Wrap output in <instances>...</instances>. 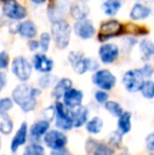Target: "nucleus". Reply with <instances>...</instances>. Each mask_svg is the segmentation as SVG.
<instances>
[{"label": "nucleus", "mask_w": 154, "mask_h": 155, "mask_svg": "<svg viewBox=\"0 0 154 155\" xmlns=\"http://www.w3.org/2000/svg\"><path fill=\"white\" fill-rule=\"evenodd\" d=\"M143 72V75L146 79H149V78H152V76L154 75V65L152 63H150V61L148 62H144L143 67L140 68Z\"/></svg>", "instance_id": "473e14b6"}, {"label": "nucleus", "mask_w": 154, "mask_h": 155, "mask_svg": "<svg viewBox=\"0 0 154 155\" xmlns=\"http://www.w3.org/2000/svg\"><path fill=\"white\" fill-rule=\"evenodd\" d=\"M8 84V77H6V74L4 73L2 70H0V92L3 90V88Z\"/></svg>", "instance_id": "ea45409f"}, {"label": "nucleus", "mask_w": 154, "mask_h": 155, "mask_svg": "<svg viewBox=\"0 0 154 155\" xmlns=\"http://www.w3.org/2000/svg\"><path fill=\"white\" fill-rule=\"evenodd\" d=\"M79 1H81V2H86V3H88L90 0H79Z\"/></svg>", "instance_id": "a18cd8bd"}, {"label": "nucleus", "mask_w": 154, "mask_h": 155, "mask_svg": "<svg viewBox=\"0 0 154 155\" xmlns=\"http://www.w3.org/2000/svg\"><path fill=\"white\" fill-rule=\"evenodd\" d=\"M71 2L69 0H56L49 4L47 10L48 19L51 22L64 18L67 12H69Z\"/></svg>", "instance_id": "f8f14e48"}, {"label": "nucleus", "mask_w": 154, "mask_h": 155, "mask_svg": "<svg viewBox=\"0 0 154 155\" xmlns=\"http://www.w3.org/2000/svg\"><path fill=\"white\" fill-rule=\"evenodd\" d=\"M140 59L144 62H148L154 58V41L150 38L143 37L137 43Z\"/></svg>", "instance_id": "a211bd4d"}, {"label": "nucleus", "mask_w": 154, "mask_h": 155, "mask_svg": "<svg viewBox=\"0 0 154 155\" xmlns=\"http://www.w3.org/2000/svg\"><path fill=\"white\" fill-rule=\"evenodd\" d=\"M12 73L19 81L25 82L31 78L33 72V64L25 56H17L12 60L11 64Z\"/></svg>", "instance_id": "20e7f679"}, {"label": "nucleus", "mask_w": 154, "mask_h": 155, "mask_svg": "<svg viewBox=\"0 0 154 155\" xmlns=\"http://www.w3.org/2000/svg\"><path fill=\"white\" fill-rule=\"evenodd\" d=\"M152 2H153V3H154V0H152Z\"/></svg>", "instance_id": "8fccbe9b"}, {"label": "nucleus", "mask_w": 154, "mask_h": 155, "mask_svg": "<svg viewBox=\"0 0 154 155\" xmlns=\"http://www.w3.org/2000/svg\"><path fill=\"white\" fill-rule=\"evenodd\" d=\"M8 1H10V0H0V2H2V3H5Z\"/></svg>", "instance_id": "c03bdc74"}, {"label": "nucleus", "mask_w": 154, "mask_h": 155, "mask_svg": "<svg viewBox=\"0 0 154 155\" xmlns=\"http://www.w3.org/2000/svg\"><path fill=\"white\" fill-rule=\"evenodd\" d=\"M111 143H113L114 146H118L119 143H120V134L119 133H113V135H112L111 137V141H110Z\"/></svg>", "instance_id": "a19ab883"}, {"label": "nucleus", "mask_w": 154, "mask_h": 155, "mask_svg": "<svg viewBox=\"0 0 154 155\" xmlns=\"http://www.w3.org/2000/svg\"><path fill=\"white\" fill-rule=\"evenodd\" d=\"M30 1L33 4H35V5H41V4H44L48 0H30Z\"/></svg>", "instance_id": "37998d69"}, {"label": "nucleus", "mask_w": 154, "mask_h": 155, "mask_svg": "<svg viewBox=\"0 0 154 155\" xmlns=\"http://www.w3.org/2000/svg\"><path fill=\"white\" fill-rule=\"evenodd\" d=\"M72 25L64 18L51 22V36L58 50H66L70 45L72 37Z\"/></svg>", "instance_id": "f03ea898"}, {"label": "nucleus", "mask_w": 154, "mask_h": 155, "mask_svg": "<svg viewBox=\"0 0 154 155\" xmlns=\"http://www.w3.org/2000/svg\"><path fill=\"white\" fill-rule=\"evenodd\" d=\"M18 35L23 39H34L38 35V28L35 21L31 19H25V20L19 22V29H18Z\"/></svg>", "instance_id": "6ab92c4d"}, {"label": "nucleus", "mask_w": 154, "mask_h": 155, "mask_svg": "<svg viewBox=\"0 0 154 155\" xmlns=\"http://www.w3.org/2000/svg\"><path fill=\"white\" fill-rule=\"evenodd\" d=\"M0 149H1V138H0Z\"/></svg>", "instance_id": "de8ad7c7"}, {"label": "nucleus", "mask_w": 154, "mask_h": 155, "mask_svg": "<svg viewBox=\"0 0 154 155\" xmlns=\"http://www.w3.org/2000/svg\"><path fill=\"white\" fill-rule=\"evenodd\" d=\"M116 76L108 69H98L92 75V82L100 90H112L116 86Z\"/></svg>", "instance_id": "0eeeda50"}, {"label": "nucleus", "mask_w": 154, "mask_h": 155, "mask_svg": "<svg viewBox=\"0 0 154 155\" xmlns=\"http://www.w3.org/2000/svg\"><path fill=\"white\" fill-rule=\"evenodd\" d=\"M43 141L52 150L64 149L68 143V137L57 130H50L43 136Z\"/></svg>", "instance_id": "4468645a"}, {"label": "nucleus", "mask_w": 154, "mask_h": 155, "mask_svg": "<svg viewBox=\"0 0 154 155\" xmlns=\"http://www.w3.org/2000/svg\"><path fill=\"white\" fill-rule=\"evenodd\" d=\"M14 106V100L10 97H2L0 98V111L8 112Z\"/></svg>", "instance_id": "72a5a7b5"}, {"label": "nucleus", "mask_w": 154, "mask_h": 155, "mask_svg": "<svg viewBox=\"0 0 154 155\" xmlns=\"http://www.w3.org/2000/svg\"><path fill=\"white\" fill-rule=\"evenodd\" d=\"M123 8L121 0H105L101 4L103 13L108 17H115Z\"/></svg>", "instance_id": "5701e85b"}, {"label": "nucleus", "mask_w": 154, "mask_h": 155, "mask_svg": "<svg viewBox=\"0 0 154 155\" xmlns=\"http://www.w3.org/2000/svg\"><path fill=\"white\" fill-rule=\"evenodd\" d=\"M68 61L72 67L73 71L78 75H84L89 72L88 68V56L80 51H71L68 54Z\"/></svg>", "instance_id": "ddd939ff"}, {"label": "nucleus", "mask_w": 154, "mask_h": 155, "mask_svg": "<svg viewBox=\"0 0 154 155\" xmlns=\"http://www.w3.org/2000/svg\"><path fill=\"white\" fill-rule=\"evenodd\" d=\"M153 15V8L142 1H136L133 3L129 11V19L132 22H140L148 20Z\"/></svg>", "instance_id": "9d476101"}, {"label": "nucleus", "mask_w": 154, "mask_h": 155, "mask_svg": "<svg viewBox=\"0 0 154 155\" xmlns=\"http://www.w3.org/2000/svg\"><path fill=\"white\" fill-rule=\"evenodd\" d=\"M39 45H40V51L43 53H47L48 51L51 48V42L52 40V36L51 33L49 32H42L39 35Z\"/></svg>", "instance_id": "7c9ffc66"}, {"label": "nucleus", "mask_w": 154, "mask_h": 155, "mask_svg": "<svg viewBox=\"0 0 154 155\" xmlns=\"http://www.w3.org/2000/svg\"><path fill=\"white\" fill-rule=\"evenodd\" d=\"M131 117L132 115L130 112H123L118 117L117 126H118L119 132L121 134H127L130 132V130H131Z\"/></svg>", "instance_id": "a878e982"}, {"label": "nucleus", "mask_w": 154, "mask_h": 155, "mask_svg": "<svg viewBox=\"0 0 154 155\" xmlns=\"http://www.w3.org/2000/svg\"><path fill=\"white\" fill-rule=\"evenodd\" d=\"M50 155H72L67 149H59V150H52Z\"/></svg>", "instance_id": "79ce46f5"}, {"label": "nucleus", "mask_w": 154, "mask_h": 155, "mask_svg": "<svg viewBox=\"0 0 154 155\" xmlns=\"http://www.w3.org/2000/svg\"><path fill=\"white\" fill-rule=\"evenodd\" d=\"M93 155H113V152L108 146L103 145V143H98L96 149L93 152Z\"/></svg>", "instance_id": "f704fd0d"}, {"label": "nucleus", "mask_w": 154, "mask_h": 155, "mask_svg": "<svg viewBox=\"0 0 154 155\" xmlns=\"http://www.w3.org/2000/svg\"><path fill=\"white\" fill-rule=\"evenodd\" d=\"M132 1H135L136 2V1H143V0H132Z\"/></svg>", "instance_id": "49530a36"}, {"label": "nucleus", "mask_w": 154, "mask_h": 155, "mask_svg": "<svg viewBox=\"0 0 154 155\" xmlns=\"http://www.w3.org/2000/svg\"><path fill=\"white\" fill-rule=\"evenodd\" d=\"M32 64H33V69L42 74L51 73L54 69L53 59L43 52L34 54L33 58H32Z\"/></svg>", "instance_id": "2eb2a0df"}, {"label": "nucleus", "mask_w": 154, "mask_h": 155, "mask_svg": "<svg viewBox=\"0 0 154 155\" xmlns=\"http://www.w3.org/2000/svg\"><path fill=\"white\" fill-rule=\"evenodd\" d=\"M49 129L50 121L45 120V119H41V120H38L32 124L31 129H30V134L34 138H40L41 136H44V134L49 131Z\"/></svg>", "instance_id": "b1692460"}, {"label": "nucleus", "mask_w": 154, "mask_h": 155, "mask_svg": "<svg viewBox=\"0 0 154 155\" xmlns=\"http://www.w3.org/2000/svg\"><path fill=\"white\" fill-rule=\"evenodd\" d=\"M75 36L81 40H90L96 34V28L91 19L86 18L82 20H77L72 25Z\"/></svg>", "instance_id": "1a4fd4ad"}, {"label": "nucleus", "mask_w": 154, "mask_h": 155, "mask_svg": "<svg viewBox=\"0 0 154 155\" xmlns=\"http://www.w3.org/2000/svg\"><path fill=\"white\" fill-rule=\"evenodd\" d=\"M14 124L13 120L6 112H2L0 111V133L2 134L8 135L13 131Z\"/></svg>", "instance_id": "393cba45"}, {"label": "nucleus", "mask_w": 154, "mask_h": 155, "mask_svg": "<svg viewBox=\"0 0 154 155\" xmlns=\"http://www.w3.org/2000/svg\"><path fill=\"white\" fill-rule=\"evenodd\" d=\"M146 146L147 149L151 152H154V133H151L146 138Z\"/></svg>", "instance_id": "58836bf2"}, {"label": "nucleus", "mask_w": 154, "mask_h": 155, "mask_svg": "<svg viewBox=\"0 0 154 155\" xmlns=\"http://www.w3.org/2000/svg\"><path fill=\"white\" fill-rule=\"evenodd\" d=\"M121 155H129V154H128V153H123Z\"/></svg>", "instance_id": "09e8293b"}, {"label": "nucleus", "mask_w": 154, "mask_h": 155, "mask_svg": "<svg viewBox=\"0 0 154 155\" xmlns=\"http://www.w3.org/2000/svg\"><path fill=\"white\" fill-rule=\"evenodd\" d=\"M103 1H105V0H103Z\"/></svg>", "instance_id": "3c124183"}, {"label": "nucleus", "mask_w": 154, "mask_h": 155, "mask_svg": "<svg viewBox=\"0 0 154 155\" xmlns=\"http://www.w3.org/2000/svg\"><path fill=\"white\" fill-rule=\"evenodd\" d=\"M82 100H84V93L78 89L74 88L69 89L62 97V102L69 110H73L77 107L81 106Z\"/></svg>", "instance_id": "f3484780"}, {"label": "nucleus", "mask_w": 154, "mask_h": 155, "mask_svg": "<svg viewBox=\"0 0 154 155\" xmlns=\"http://www.w3.org/2000/svg\"><path fill=\"white\" fill-rule=\"evenodd\" d=\"M23 155H45L44 149L39 143H31L23 151Z\"/></svg>", "instance_id": "2f4dec72"}, {"label": "nucleus", "mask_w": 154, "mask_h": 155, "mask_svg": "<svg viewBox=\"0 0 154 155\" xmlns=\"http://www.w3.org/2000/svg\"><path fill=\"white\" fill-rule=\"evenodd\" d=\"M28 137V124L27 123H22L21 126L19 127L18 131L16 132V134L14 135L12 139V143H11V150L12 152H16L18 150V148L20 146H23L27 141Z\"/></svg>", "instance_id": "4be33fe9"}, {"label": "nucleus", "mask_w": 154, "mask_h": 155, "mask_svg": "<svg viewBox=\"0 0 154 155\" xmlns=\"http://www.w3.org/2000/svg\"><path fill=\"white\" fill-rule=\"evenodd\" d=\"M41 94V90L33 88L28 84H18L14 88L12 92V98L16 104L20 107L23 112H31L36 108L37 96Z\"/></svg>", "instance_id": "f257e3e1"}, {"label": "nucleus", "mask_w": 154, "mask_h": 155, "mask_svg": "<svg viewBox=\"0 0 154 155\" xmlns=\"http://www.w3.org/2000/svg\"><path fill=\"white\" fill-rule=\"evenodd\" d=\"M146 78L143 75V72L140 68L130 69L126 71L123 75V84L125 89L130 93H136L140 90Z\"/></svg>", "instance_id": "39448f33"}, {"label": "nucleus", "mask_w": 154, "mask_h": 155, "mask_svg": "<svg viewBox=\"0 0 154 155\" xmlns=\"http://www.w3.org/2000/svg\"><path fill=\"white\" fill-rule=\"evenodd\" d=\"M103 127V121L100 117L95 116L87 123V131L91 134H98L101 132Z\"/></svg>", "instance_id": "bb28decb"}, {"label": "nucleus", "mask_w": 154, "mask_h": 155, "mask_svg": "<svg viewBox=\"0 0 154 155\" xmlns=\"http://www.w3.org/2000/svg\"><path fill=\"white\" fill-rule=\"evenodd\" d=\"M139 92L142 93V95L144 96L145 98H147V99H153L154 98V80H152L151 78L145 79Z\"/></svg>", "instance_id": "c85d7f7f"}, {"label": "nucleus", "mask_w": 154, "mask_h": 155, "mask_svg": "<svg viewBox=\"0 0 154 155\" xmlns=\"http://www.w3.org/2000/svg\"><path fill=\"white\" fill-rule=\"evenodd\" d=\"M28 48H29V50L31 52H36L38 51V50H40V45H39V40L37 39H30V40H28Z\"/></svg>", "instance_id": "4c0bfd02"}, {"label": "nucleus", "mask_w": 154, "mask_h": 155, "mask_svg": "<svg viewBox=\"0 0 154 155\" xmlns=\"http://www.w3.org/2000/svg\"><path fill=\"white\" fill-rule=\"evenodd\" d=\"M126 25L121 23L119 20L114 18H110L103 20L99 25L98 32H97V38L100 42H107L116 37L125 36Z\"/></svg>", "instance_id": "7ed1b4c3"}, {"label": "nucleus", "mask_w": 154, "mask_h": 155, "mask_svg": "<svg viewBox=\"0 0 154 155\" xmlns=\"http://www.w3.org/2000/svg\"><path fill=\"white\" fill-rule=\"evenodd\" d=\"M69 15L75 21L82 20V19H86L89 17L90 8H89L88 3H86V2L76 0V1L71 2L70 8H69Z\"/></svg>", "instance_id": "dca6fc26"}, {"label": "nucleus", "mask_w": 154, "mask_h": 155, "mask_svg": "<svg viewBox=\"0 0 154 155\" xmlns=\"http://www.w3.org/2000/svg\"><path fill=\"white\" fill-rule=\"evenodd\" d=\"M57 80L56 76L52 75L51 73H43L38 78V86L40 89H49L50 87H54Z\"/></svg>", "instance_id": "cd10ccee"}, {"label": "nucleus", "mask_w": 154, "mask_h": 155, "mask_svg": "<svg viewBox=\"0 0 154 155\" xmlns=\"http://www.w3.org/2000/svg\"><path fill=\"white\" fill-rule=\"evenodd\" d=\"M72 80L70 78H67V77H64V78H60V79L57 80L55 84L53 87V90H52V97L56 100H59L60 98L64 97V93L69 90V89L72 88Z\"/></svg>", "instance_id": "412c9836"}, {"label": "nucleus", "mask_w": 154, "mask_h": 155, "mask_svg": "<svg viewBox=\"0 0 154 155\" xmlns=\"http://www.w3.org/2000/svg\"><path fill=\"white\" fill-rule=\"evenodd\" d=\"M95 100L98 104H106L109 100V94L105 90H98L95 93Z\"/></svg>", "instance_id": "e433bc0d"}, {"label": "nucleus", "mask_w": 154, "mask_h": 155, "mask_svg": "<svg viewBox=\"0 0 154 155\" xmlns=\"http://www.w3.org/2000/svg\"><path fill=\"white\" fill-rule=\"evenodd\" d=\"M71 118L73 121V127L75 128H80L84 124L88 123L89 117V110L84 106H79L77 108L73 109L70 112Z\"/></svg>", "instance_id": "aec40b11"}, {"label": "nucleus", "mask_w": 154, "mask_h": 155, "mask_svg": "<svg viewBox=\"0 0 154 155\" xmlns=\"http://www.w3.org/2000/svg\"><path fill=\"white\" fill-rule=\"evenodd\" d=\"M8 64H10V55L6 51L0 52V70H5L8 69Z\"/></svg>", "instance_id": "c9c22d12"}, {"label": "nucleus", "mask_w": 154, "mask_h": 155, "mask_svg": "<svg viewBox=\"0 0 154 155\" xmlns=\"http://www.w3.org/2000/svg\"><path fill=\"white\" fill-rule=\"evenodd\" d=\"M56 110V127L62 131H69L73 128V121L69 109L64 102L57 100L55 104Z\"/></svg>", "instance_id": "9b49d317"}, {"label": "nucleus", "mask_w": 154, "mask_h": 155, "mask_svg": "<svg viewBox=\"0 0 154 155\" xmlns=\"http://www.w3.org/2000/svg\"><path fill=\"white\" fill-rule=\"evenodd\" d=\"M105 109L110 114L113 115L114 117H119L123 113V107L117 101H114V100H108L105 104Z\"/></svg>", "instance_id": "c756f323"}, {"label": "nucleus", "mask_w": 154, "mask_h": 155, "mask_svg": "<svg viewBox=\"0 0 154 155\" xmlns=\"http://www.w3.org/2000/svg\"><path fill=\"white\" fill-rule=\"evenodd\" d=\"M98 58L103 64H112L119 58L121 53L120 47L115 42H103L98 48Z\"/></svg>", "instance_id": "6e6552de"}, {"label": "nucleus", "mask_w": 154, "mask_h": 155, "mask_svg": "<svg viewBox=\"0 0 154 155\" xmlns=\"http://www.w3.org/2000/svg\"><path fill=\"white\" fill-rule=\"evenodd\" d=\"M2 14L12 21H22L28 17V10L17 0H10L2 4Z\"/></svg>", "instance_id": "423d86ee"}]
</instances>
